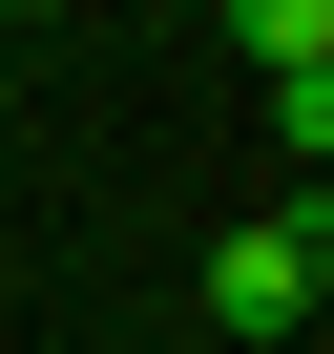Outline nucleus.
Listing matches in <instances>:
<instances>
[{"instance_id":"obj_4","label":"nucleus","mask_w":334,"mask_h":354,"mask_svg":"<svg viewBox=\"0 0 334 354\" xmlns=\"http://www.w3.org/2000/svg\"><path fill=\"white\" fill-rule=\"evenodd\" d=\"M209 354H230V333H209Z\"/></svg>"},{"instance_id":"obj_1","label":"nucleus","mask_w":334,"mask_h":354,"mask_svg":"<svg viewBox=\"0 0 334 354\" xmlns=\"http://www.w3.org/2000/svg\"><path fill=\"white\" fill-rule=\"evenodd\" d=\"M313 292H334V230H313V188H292V209H251V230L209 250V333H230V354L313 333Z\"/></svg>"},{"instance_id":"obj_2","label":"nucleus","mask_w":334,"mask_h":354,"mask_svg":"<svg viewBox=\"0 0 334 354\" xmlns=\"http://www.w3.org/2000/svg\"><path fill=\"white\" fill-rule=\"evenodd\" d=\"M230 42H251V84H292V63H334V0H230Z\"/></svg>"},{"instance_id":"obj_3","label":"nucleus","mask_w":334,"mask_h":354,"mask_svg":"<svg viewBox=\"0 0 334 354\" xmlns=\"http://www.w3.org/2000/svg\"><path fill=\"white\" fill-rule=\"evenodd\" d=\"M0 21H63V0H0Z\"/></svg>"}]
</instances>
